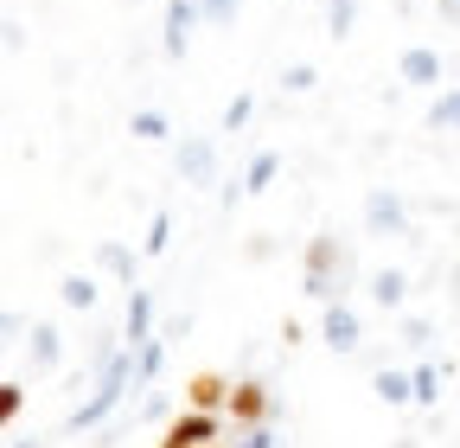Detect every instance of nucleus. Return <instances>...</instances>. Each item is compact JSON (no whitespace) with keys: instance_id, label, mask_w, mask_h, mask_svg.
<instances>
[{"instance_id":"obj_11","label":"nucleus","mask_w":460,"mask_h":448,"mask_svg":"<svg viewBox=\"0 0 460 448\" xmlns=\"http://www.w3.org/2000/svg\"><path fill=\"white\" fill-rule=\"evenodd\" d=\"M154 340V295L147 289H128V314H122V346H141Z\"/></svg>"},{"instance_id":"obj_26","label":"nucleus","mask_w":460,"mask_h":448,"mask_svg":"<svg viewBox=\"0 0 460 448\" xmlns=\"http://www.w3.org/2000/svg\"><path fill=\"white\" fill-rule=\"evenodd\" d=\"M314 84H320V71H314V65H288V71H281V90H295V96H301V90H314Z\"/></svg>"},{"instance_id":"obj_32","label":"nucleus","mask_w":460,"mask_h":448,"mask_svg":"<svg viewBox=\"0 0 460 448\" xmlns=\"http://www.w3.org/2000/svg\"><path fill=\"white\" fill-rule=\"evenodd\" d=\"M326 7H332V0H326Z\"/></svg>"},{"instance_id":"obj_10","label":"nucleus","mask_w":460,"mask_h":448,"mask_svg":"<svg viewBox=\"0 0 460 448\" xmlns=\"http://www.w3.org/2000/svg\"><path fill=\"white\" fill-rule=\"evenodd\" d=\"M26 353H32V372H39V378L58 372V365H65V327H58V320H32Z\"/></svg>"},{"instance_id":"obj_24","label":"nucleus","mask_w":460,"mask_h":448,"mask_svg":"<svg viewBox=\"0 0 460 448\" xmlns=\"http://www.w3.org/2000/svg\"><path fill=\"white\" fill-rule=\"evenodd\" d=\"M20 410H26V384H20V378H7V384H0V417L20 423Z\"/></svg>"},{"instance_id":"obj_14","label":"nucleus","mask_w":460,"mask_h":448,"mask_svg":"<svg viewBox=\"0 0 460 448\" xmlns=\"http://www.w3.org/2000/svg\"><path fill=\"white\" fill-rule=\"evenodd\" d=\"M371 301L390 314V308H402V301H410V275H402V269H371Z\"/></svg>"},{"instance_id":"obj_17","label":"nucleus","mask_w":460,"mask_h":448,"mask_svg":"<svg viewBox=\"0 0 460 448\" xmlns=\"http://www.w3.org/2000/svg\"><path fill=\"white\" fill-rule=\"evenodd\" d=\"M275 174H281V154H275V148H262V154L243 166V193H269V186H275Z\"/></svg>"},{"instance_id":"obj_12","label":"nucleus","mask_w":460,"mask_h":448,"mask_svg":"<svg viewBox=\"0 0 460 448\" xmlns=\"http://www.w3.org/2000/svg\"><path fill=\"white\" fill-rule=\"evenodd\" d=\"M96 269L115 275L122 289H141V282H135V250H128L122 237H102V244H96Z\"/></svg>"},{"instance_id":"obj_9","label":"nucleus","mask_w":460,"mask_h":448,"mask_svg":"<svg viewBox=\"0 0 460 448\" xmlns=\"http://www.w3.org/2000/svg\"><path fill=\"white\" fill-rule=\"evenodd\" d=\"M441 71H447V65H441V51H435V45H410V51L396 58V77H402V84H416V90H435Z\"/></svg>"},{"instance_id":"obj_3","label":"nucleus","mask_w":460,"mask_h":448,"mask_svg":"<svg viewBox=\"0 0 460 448\" xmlns=\"http://www.w3.org/2000/svg\"><path fill=\"white\" fill-rule=\"evenodd\" d=\"M365 231L371 237H410V205H402L390 186H371L365 193Z\"/></svg>"},{"instance_id":"obj_16","label":"nucleus","mask_w":460,"mask_h":448,"mask_svg":"<svg viewBox=\"0 0 460 448\" xmlns=\"http://www.w3.org/2000/svg\"><path fill=\"white\" fill-rule=\"evenodd\" d=\"M371 390H377L384 404H416V378H410V372H390V365L371 378Z\"/></svg>"},{"instance_id":"obj_4","label":"nucleus","mask_w":460,"mask_h":448,"mask_svg":"<svg viewBox=\"0 0 460 448\" xmlns=\"http://www.w3.org/2000/svg\"><path fill=\"white\" fill-rule=\"evenodd\" d=\"M172 166H180L186 186H211V180H217V141H211V135H180Z\"/></svg>"},{"instance_id":"obj_15","label":"nucleus","mask_w":460,"mask_h":448,"mask_svg":"<svg viewBox=\"0 0 460 448\" xmlns=\"http://www.w3.org/2000/svg\"><path fill=\"white\" fill-rule=\"evenodd\" d=\"M96 295H102V289H96V275H90V269H77V275H65V282H58V301H65L71 314H90Z\"/></svg>"},{"instance_id":"obj_13","label":"nucleus","mask_w":460,"mask_h":448,"mask_svg":"<svg viewBox=\"0 0 460 448\" xmlns=\"http://www.w3.org/2000/svg\"><path fill=\"white\" fill-rule=\"evenodd\" d=\"M186 404L192 410H224L230 404V384L217 372H199V378H186Z\"/></svg>"},{"instance_id":"obj_27","label":"nucleus","mask_w":460,"mask_h":448,"mask_svg":"<svg viewBox=\"0 0 460 448\" xmlns=\"http://www.w3.org/2000/svg\"><path fill=\"white\" fill-rule=\"evenodd\" d=\"M230 448H275V429L269 423H250V429H237V442Z\"/></svg>"},{"instance_id":"obj_22","label":"nucleus","mask_w":460,"mask_h":448,"mask_svg":"<svg viewBox=\"0 0 460 448\" xmlns=\"http://www.w3.org/2000/svg\"><path fill=\"white\" fill-rule=\"evenodd\" d=\"M326 26H332V39H352V26H358V0H332V7H326Z\"/></svg>"},{"instance_id":"obj_18","label":"nucleus","mask_w":460,"mask_h":448,"mask_svg":"<svg viewBox=\"0 0 460 448\" xmlns=\"http://www.w3.org/2000/svg\"><path fill=\"white\" fill-rule=\"evenodd\" d=\"M429 129H460V84H447V90L429 103Z\"/></svg>"},{"instance_id":"obj_21","label":"nucleus","mask_w":460,"mask_h":448,"mask_svg":"<svg viewBox=\"0 0 460 448\" xmlns=\"http://www.w3.org/2000/svg\"><path fill=\"white\" fill-rule=\"evenodd\" d=\"M128 129H135V141H166V116H160V109H135Z\"/></svg>"},{"instance_id":"obj_5","label":"nucleus","mask_w":460,"mask_h":448,"mask_svg":"<svg viewBox=\"0 0 460 448\" xmlns=\"http://www.w3.org/2000/svg\"><path fill=\"white\" fill-rule=\"evenodd\" d=\"M205 26V0H166V32H160V51L166 58H186L192 32Z\"/></svg>"},{"instance_id":"obj_29","label":"nucleus","mask_w":460,"mask_h":448,"mask_svg":"<svg viewBox=\"0 0 460 448\" xmlns=\"http://www.w3.org/2000/svg\"><path fill=\"white\" fill-rule=\"evenodd\" d=\"M0 39H7V51H20V45H26V26H20V20H7V26H0Z\"/></svg>"},{"instance_id":"obj_20","label":"nucleus","mask_w":460,"mask_h":448,"mask_svg":"<svg viewBox=\"0 0 460 448\" xmlns=\"http://www.w3.org/2000/svg\"><path fill=\"white\" fill-rule=\"evenodd\" d=\"M250 116H256V96L250 90H237L224 103V135H237V129H250Z\"/></svg>"},{"instance_id":"obj_8","label":"nucleus","mask_w":460,"mask_h":448,"mask_svg":"<svg viewBox=\"0 0 460 448\" xmlns=\"http://www.w3.org/2000/svg\"><path fill=\"white\" fill-rule=\"evenodd\" d=\"M320 333H326V346H332V353H358V340H365V320H358V308H352V301H326Z\"/></svg>"},{"instance_id":"obj_19","label":"nucleus","mask_w":460,"mask_h":448,"mask_svg":"<svg viewBox=\"0 0 460 448\" xmlns=\"http://www.w3.org/2000/svg\"><path fill=\"white\" fill-rule=\"evenodd\" d=\"M410 378H416V404H422V410H429V404H441V378H447L441 365H429V359H422Z\"/></svg>"},{"instance_id":"obj_7","label":"nucleus","mask_w":460,"mask_h":448,"mask_svg":"<svg viewBox=\"0 0 460 448\" xmlns=\"http://www.w3.org/2000/svg\"><path fill=\"white\" fill-rule=\"evenodd\" d=\"M224 417L237 423V429H250V423H269L275 417V398H269V384H230V404H224Z\"/></svg>"},{"instance_id":"obj_2","label":"nucleus","mask_w":460,"mask_h":448,"mask_svg":"<svg viewBox=\"0 0 460 448\" xmlns=\"http://www.w3.org/2000/svg\"><path fill=\"white\" fill-rule=\"evenodd\" d=\"M301 289H307L314 301H345V289H352V250H345L332 231H314V237H307Z\"/></svg>"},{"instance_id":"obj_31","label":"nucleus","mask_w":460,"mask_h":448,"mask_svg":"<svg viewBox=\"0 0 460 448\" xmlns=\"http://www.w3.org/2000/svg\"><path fill=\"white\" fill-rule=\"evenodd\" d=\"M211 448H230V442H211Z\"/></svg>"},{"instance_id":"obj_30","label":"nucleus","mask_w":460,"mask_h":448,"mask_svg":"<svg viewBox=\"0 0 460 448\" xmlns=\"http://www.w3.org/2000/svg\"><path fill=\"white\" fill-rule=\"evenodd\" d=\"M441 20H447V26H460V0H441Z\"/></svg>"},{"instance_id":"obj_6","label":"nucleus","mask_w":460,"mask_h":448,"mask_svg":"<svg viewBox=\"0 0 460 448\" xmlns=\"http://www.w3.org/2000/svg\"><path fill=\"white\" fill-rule=\"evenodd\" d=\"M217 429H224L217 410H192V404H186V417H172V429L160 435V448H211Z\"/></svg>"},{"instance_id":"obj_23","label":"nucleus","mask_w":460,"mask_h":448,"mask_svg":"<svg viewBox=\"0 0 460 448\" xmlns=\"http://www.w3.org/2000/svg\"><path fill=\"white\" fill-rule=\"evenodd\" d=\"M166 244H172V218H166V211H154V224H147V237H141V250H147V256H160Z\"/></svg>"},{"instance_id":"obj_25","label":"nucleus","mask_w":460,"mask_h":448,"mask_svg":"<svg viewBox=\"0 0 460 448\" xmlns=\"http://www.w3.org/2000/svg\"><path fill=\"white\" fill-rule=\"evenodd\" d=\"M243 0H205V26H237Z\"/></svg>"},{"instance_id":"obj_1","label":"nucleus","mask_w":460,"mask_h":448,"mask_svg":"<svg viewBox=\"0 0 460 448\" xmlns=\"http://www.w3.org/2000/svg\"><path fill=\"white\" fill-rule=\"evenodd\" d=\"M128 384H141V372H135V346H122V353H109V365L96 372V384H90V398L65 417V429L71 435H84V429H102L109 417H115V404L128 398Z\"/></svg>"},{"instance_id":"obj_28","label":"nucleus","mask_w":460,"mask_h":448,"mask_svg":"<svg viewBox=\"0 0 460 448\" xmlns=\"http://www.w3.org/2000/svg\"><path fill=\"white\" fill-rule=\"evenodd\" d=\"M0 333H7V340H20V346H26V320H20V308H7V314H0Z\"/></svg>"}]
</instances>
